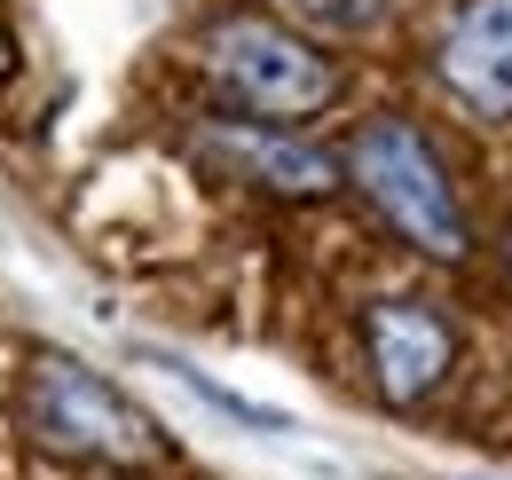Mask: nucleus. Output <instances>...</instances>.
<instances>
[{
    "instance_id": "1",
    "label": "nucleus",
    "mask_w": 512,
    "mask_h": 480,
    "mask_svg": "<svg viewBox=\"0 0 512 480\" xmlns=\"http://www.w3.org/2000/svg\"><path fill=\"white\" fill-rule=\"evenodd\" d=\"M347 174L386 213V229L402 244H418L434 260H465V205L449 189L434 142L410 119H371L355 134V150H347Z\"/></svg>"
},
{
    "instance_id": "2",
    "label": "nucleus",
    "mask_w": 512,
    "mask_h": 480,
    "mask_svg": "<svg viewBox=\"0 0 512 480\" xmlns=\"http://www.w3.org/2000/svg\"><path fill=\"white\" fill-rule=\"evenodd\" d=\"M24 425L56 457H95V465H150L158 457V425L103 370L71 355H40L24 370Z\"/></svg>"
},
{
    "instance_id": "3",
    "label": "nucleus",
    "mask_w": 512,
    "mask_h": 480,
    "mask_svg": "<svg viewBox=\"0 0 512 480\" xmlns=\"http://www.w3.org/2000/svg\"><path fill=\"white\" fill-rule=\"evenodd\" d=\"M205 71L260 119H308L339 95L331 56H316L300 32H284L276 16H221L205 32Z\"/></svg>"
},
{
    "instance_id": "4",
    "label": "nucleus",
    "mask_w": 512,
    "mask_h": 480,
    "mask_svg": "<svg viewBox=\"0 0 512 480\" xmlns=\"http://www.w3.org/2000/svg\"><path fill=\"white\" fill-rule=\"evenodd\" d=\"M363 347H371L379 394L394 402V410H410V402H426V394L449 378L457 331H449L426 300H379L371 315H363Z\"/></svg>"
},
{
    "instance_id": "5",
    "label": "nucleus",
    "mask_w": 512,
    "mask_h": 480,
    "mask_svg": "<svg viewBox=\"0 0 512 480\" xmlns=\"http://www.w3.org/2000/svg\"><path fill=\"white\" fill-rule=\"evenodd\" d=\"M442 79L457 103L505 119L512 111V0H465L442 32Z\"/></svg>"
},
{
    "instance_id": "6",
    "label": "nucleus",
    "mask_w": 512,
    "mask_h": 480,
    "mask_svg": "<svg viewBox=\"0 0 512 480\" xmlns=\"http://www.w3.org/2000/svg\"><path fill=\"white\" fill-rule=\"evenodd\" d=\"M205 150L213 158H229L245 181L260 189H284V197H323L339 166L323 158L316 142H292V134H276V126H205Z\"/></svg>"
},
{
    "instance_id": "7",
    "label": "nucleus",
    "mask_w": 512,
    "mask_h": 480,
    "mask_svg": "<svg viewBox=\"0 0 512 480\" xmlns=\"http://www.w3.org/2000/svg\"><path fill=\"white\" fill-rule=\"evenodd\" d=\"M150 362H158V370H166L174 386H190V394L205 402V410H221V418L253 425V433H268V441H284V433H292V418H284V410H268V402H253V394H237V386H221V378H205L197 362H182V355H150Z\"/></svg>"
},
{
    "instance_id": "8",
    "label": "nucleus",
    "mask_w": 512,
    "mask_h": 480,
    "mask_svg": "<svg viewBox=\"0 0 512 480\" xmlns=\"http://www.w3.org/2000/svg\"><path fill=\"white\" fill-rule=\"evenodd\" d=\"M505 268H512V237H505Z\"/></svg>"
}]
</instances>
